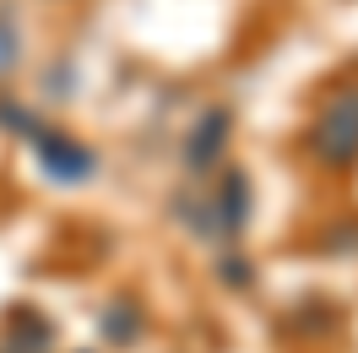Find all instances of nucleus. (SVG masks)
<instances>
[{
	"instance_id": "1",
	"label": "nucleus",
	"mask_w": 358,
	"mask_h": 353,
	"mask_svg": "<svg viewBox=\"0 0 358 353\" xmlns=\"http://www.w3.org/2000/svg\"><path fill=\"white\" fill-rule=\"evenodd\" d=\"M304 147L331 174L358 169V82H342V88H331L320 98L310 131H304Z\"/></svg>"
},
{
	"instance_id": "2",
	"label": "nucleus",
	"mask_w": 358,
	"mask_h": 353,
	"mask_svg": "<svg viewBox=\"0 0 358 353\" xmlns=\"http://www.w3.org/2000/svg\"><path fill=\"white\" fill-rule=\"evenodd\" d=\"M27 147H33L38 169L55 185H87V179H98V153H92L87 141H76L71 131H60V125H38Z\"/></svg>"
},
{
	"instance_id": "3",
	"label": "nucleus",
	"mask_w": 358,
	"mask_h": 353,
	"mask_svg": "<svg viewBox=\"0 0 358 353\" xmlns=\"http://www.w3.org/2000/svg\"><path fill=\"white\" fill-rule=\"evenodd\" d=\"M206 207H212V234H217V240H239L250 228V212H255V185H250V174L234 169V163H223V174L212 185Z\"/></svg>"
},
{
	"instance_id": "4",
	"label": "nucleus",
	"mask_w": 358,
	"mask_h": 353,
	"mask_svg": "<svg viewBox=\"0 0 358 353\" xmlns=\"http://www.w3.org/2000/svg\"><path fill=\"white\" fill-rule=\"evenodd\" d=\"M228 136H234V109H223V104H212V109H201V120L190 125V136H185V169L196 179H206L212 169H223V153H228Z\"/></svg>"
},
{
	"instance_id": "5",
	"label": "nucleus",
	"mask_w": 358,
	"mask_h": 353,
	"mask_svg": "<svg viewBox=\"0 0 358 353\" xmlns=\"http://www.w3.org/2000/svg\"><path fill=\"white\" fill-rule=\"evenodd\" d=\"M0 353H55V321L33 305H11L0 326Z\"/></svg>"
},
{
	"instance_id": "6",
	"label": "nucleus",
	"mask_w": 358,
	"mask_h": 353,
	"mask_svg": "<svg viewBox=\"0 0 358 353\" xmlns=\"http://www.w3.org/2000/svg\"><path fill=\"white\" fill-rule=\"evenodd\" d=\"M147 331V315H141V299H109V305L98 310V337L109 342V348H136V337Z\"/></svg>"
},
{
	"instance_id": "7",
	"label": "nucleus",
	"mask_w": 358,
	"mask_h": 353,
	"mask_svg": "<svg viewBox=\"0 0 358 353\" xmlns=\"http://www.w3.org/2000/svg\"><path fill=\"white\" fill-rule=\"evenodd\" d=\"M174 223H185L196 240H217V234H212V207H206V196H174Z\"/></svg>"
},
{
	"instance_id": "8",
	"label": "nucleus",
	"mask_w": 358,
	"mask_h": 353,
	"mask_svg": "<svg viewBox=\"0 0 358 353\" xmlns=\"http://www.w3.org/2000/svg\"><path fill=\"white\" fill-rule=\"evenodd\" d=\"M44 120L27 109V104H17V98H0V131L17 136V141H33V131H38Z\"/></svg>"
},
{
	"instance_id": "9",
	"label": "nucleus",
	"mask_w": 358,
	"mask_h": 353,
	"mask_svg": "<svg viewBox=\"0 0 358 353\" xmlns=\"http://www.w3.org/2000/svg\"><path fill=\"white\" fill-rule=\"evenodd\" d=\"M320 250L326 256H358V218H336L326 234H320Z\"/></svg>"
},
{
	"instance_id": "10",
	"label": "nucleus",
	"mask_w": 358,
	"mask_h": 353,
	"mask_svg": "<svg viewBox=\"0 0 358 353\" xmlns=\"http://www.w3.org/2000/svg\"><path fill=\"white\" fill-rule=\"evenodd\" d=\"M217 283L234 288V293H245V288L255 283V266H250L239 250H228V256H217Z\"/></svg>"
},
{
	"instance_id": "11",
	"label": "nucleus",
	"mask_w": 358,
	"mask_h": 353,
	"mask_svg": "<svg viewBox=\"0 0 358 353\" xmlns=\"http://www.w3.org/2000/svg\"><path fill=\"white\" fill-rule=\"evenodd\" d=\"M17 60H22V44H17V17L0 6V76L17 66Z\"/></svg>"
}]
</instances>
